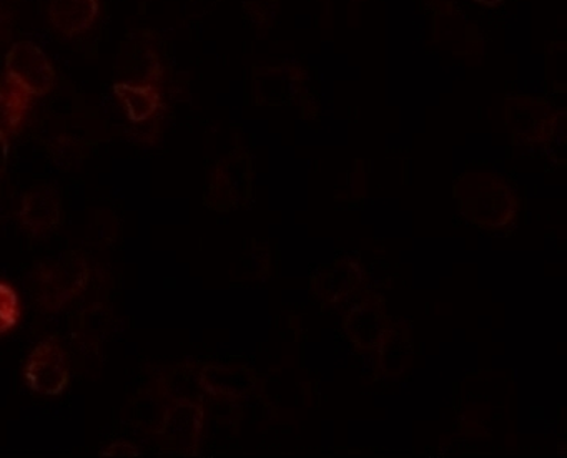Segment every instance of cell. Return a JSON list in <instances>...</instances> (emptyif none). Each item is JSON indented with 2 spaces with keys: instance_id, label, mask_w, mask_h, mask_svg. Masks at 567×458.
I'll return each mask as SVG.
<instances>
[{
  "instance_id": "1",
  "label": "cell",
  "mask_w": 567,
  "mask_h": 458,
  "mask_svg": "<svg viewBox=\"0 0 567 458\" xmlns=\"http://www.w3.org/2000/svg\"><path fill=\"white\" fill-rule=\"evenodd\" d=\"M87 281L89 266L84 259L75 254L55 259L39 269V301L49 311H58L84 291Z\"/></svg>"
},
{
  "instance_id": "2",
  "label": "cell",
  "mask_w": 567,
  "mask_h": 458,
  "mask_svg": "<svg viewBox=\"0 0 567 458\" xmlns=\"http://www.w3.org/2000/svg\"><path fill=\"white\" fill-rule=\"evenodd\" d=\"M6 76L29 96H44L55 82L54 66L41 46L32 42H18L6 56Z\"/></svg>"
},
{
  "instance_id": "3",
  "label": "cell",
  "mask_w": 567,
  "mask_h": 458,
  "mask_svg": "<svg viewBox=\"0 0 567 458\" xmlns=\"http://www.w3.org/2000/svg\"><path fill=\"white\" fill-rule=\"evenodd\" d=\"M24 377L29 388L38 394L55 397L64 392L71 374L58 339H44L35 345L25 364Z\"/></svg>"
},
{
  "instance_id": "4",
  "label": "cell",
  "mask_w": 567,
  "mask_h": 458,
  "mask_svg": "<svg viewBox=\"0 0 567 458\" xmlns=\"http://www.w3.org/2000/svg\"><path fill=\"white\" fill-rule=\"evenodd\" d=\"M61 218V202L52 188L35 189L22 199L19 221L34 236L48 235L58 228Z\"/></svg>"
},
{
  "instance_id": "5",
  "label": "cell",
  "mask_w": 567,
  "mask_h": 458,
  "mask_svg": "<svg viewBox=\"0 0 567 458\" xmlns=\"http://www.w3.org/2000/svg\"><path fill=\"white\" fill-rule=\"evenodd\" d=\"M200 428L198 408L190 402L178 400L165 410L164 420L158 428V438L171 450H187L192 438L197 437Z\"/></svg>"
},
{
  "instance_id": "6",
  "label": "cell",
  "mask_w": 567,
  "mask_h": 458,
  "mask_svg": "<svg viewBox=\"0 0 567 458\" xmlns=\"http://www.w3.org/2000/svg\"><path fill=\"white\" fill-rule=\"evenodd\" d=\"M97 0H52L49 17L52 25L68 37L85 32L97 19Z\"/></svg>"
},
{
  "instance_id": "7",
  "label": "cell",
  "mask_w": 567,
  "mask_h": 458,
  "mask_svg": "<svg viewBox=\"0 0 567 458\" xmlns=\"http://www.w3.org/2000/svg\"><path fill=\"white\" fill-rule=\"evenodd\" d=\"M114 93L132 123L147 122L161 108V95L155 86L118 82L114 85Z\"/></svg>"
},
{
  "instance_id": "8",
  "label": "cell",
  "mask_w": 567,
  "mask_h": 458,
  "mask_svg": "<svg viewBox=\"0 0 567 458\" xmlns=\"http://www.w3.org/2000/svg\"><path fill=\"white\" fill-rule=\"evenodd\" d=\"M29 105L31 100L28 93L9 82L8 85H0V133L2 135H11L21 126L25 113L29 112Z\"/></svg>"
},
{
  "instance_id": "9",
  "label": "cell",
  "mask_w": 567,
  "mask_h": 458,
  "mask_svg": "<svg viewBox=\"0 0 567 458\" xmlns=\"http://www.w3.org/2000/svg\"><path fill=\"white\" fill-rule=\"evenodd\" d=\"M21 319V299L14 288L0 282V334L11 331Z\"/></svg>"
},
{
  "instance_id": "10",
  "label": "cell",
  "mask_w": 567,
  "mask_h": 458,
  "mask_svg": "<svg viewBox=\"0 0 567 458\" xmlns=\"http://www.w3.org/2000/svg\"><path fill=\"white\" fill-rule=\"evenodd\" d=\"M141 450L128 441H115L101 451V457H141Z\"/></svg>"
},
{
  "instance_id": "11",
  "label": "cell",
  "mask_w": 567,
  "mask_h": 458,
  "mask_svg": "<svg viewBox=\"0 0 567 458\" xmlns=\"http://www.w3.org/2000/svg\"><path fill=\"white\" fill-rule=\"evenodd\" d=\"M9 163V138L0 133V176L4 175Z\"/></svg>"
},
{
  "instance_id": "12",
  "label": "cell",
  "mask_w": 567,
  "mask_h": 458,
  "mask_svg": "<svg viewBox=\"0 0 567 458\" xmlns=\"http://www.w3.org/2000/svg\"><path fill=\"white\" fill-rule=\"evenodd\" d=\"M476 2L481 3V6L494 7L503 2V0H476Z\"/></svg>"
}]
</instances>
